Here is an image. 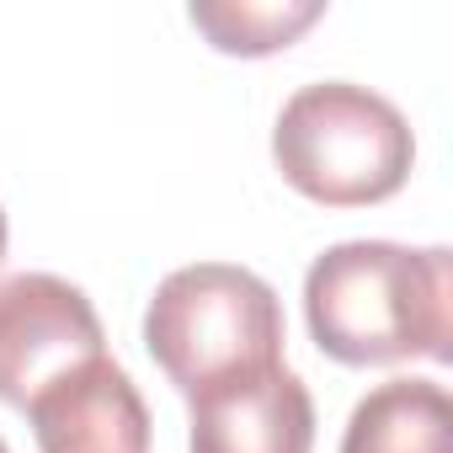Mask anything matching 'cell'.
<instances>
[{"instance_id":"6da1fadb","label":"cell","mask_w":453,"mask_h":453,"mask_svg":"<svg viewBox=\"0 0 453 453\" xmlns=\"http://www.w3.org/2000/svg\"><path fill=\"white\" fill-rule=\"evenodd\" d=\"M304 320L326 357L384 368L453 357V257L395 241H342L304 273Z\"/></svg>"},{"instance_id":"7a4b0ae2","label":"cell","mask_w":453,"mask_h":453,"mask_svg":"<svg viewBox=\"0 0 453 453\" xmlns=\"http://www.w3.org/2000/svg\"><path fill=\"white\" fill-rule=\"evenodd\" d=\"M144 347L192 400L283 363V304L251 267L197 262L155 288L144 310Z\"/></svg>"},{"instance_id":"3957f363","label":"cell","mask_w":453,"mask_h":453,"mask_svg":"<svg viewBox=\"0 0 453 453\" xmlns=\"http://www.w3.org/2000/svg\"><path fill=\"white\" fill-rule=\"evenodd\" d=\"M273 160L283 181L310 203L368 208L405 187L416 139L389 96L352 81H315L283 102Z\"/></svg>"},{"instance_id":"277c9868","label":"cell","mask_w":453,"mask_h":453,"mask_svg":"<svg viewBox=\"0 0 453 453\" xmlns=\"http://www.w3.org/2000/svg\"><path fill=\"white\" fill-rule=\"evenodd\" d=\"M107 357V331L91 299L54 273L0 283V400L27 411L65 373Z\"/></svg>"},{"instance_id":"5b68a950","label":"cell","mask_w":453,"mask_h":453,"mask_svg":"<svg viewBox=\"0 0 453 453\" xmlns=\"http://www.w3.org/2000/svg\"><path fill=\"white\" fill-rule=\"evenodd\" d=\"M187 405L192 453H315V395L288 363L203 389Z\"/></svg>"},{"instance_id":"8992f818","label":"cell","mask_w":453,"mask_h":453,"mask_svg":"<svg viewBox=\"0 0 453 453\" xmlns=\"http://www.w3.org/2000/svg\"><path fill=\"white\" fill-rule=\"evenodd\" d=\"M38 453H150V405L134 379L96 357L27 405Z\"/></svg>"},{"instance_id":"52a82bcc","label":"cell","mask_w":453,"mask_h":453,"mask_svg":"<svg viewBox=\"0 0 453 453\" xmlns=\"http://www.w3.org/2000/svg\"><path fill=\"white\" fill-rule=\"evenodd\" d=\"M342 453H453V400L432 379L368 389L342 432Z\"/></svg>"},{"instance_id":"ba28073f","label":"cell","mask_w":453,"mask_h":453,"mask_svg":"<svg viewBox=\"0 0 453 453\" xmlns=\"http://www.w3.org/2000/svg\"><path fill=\"white\" fill-rule=\"evenodd\" d=\"M192 27L208 33L219 54L262 59L288 49L310 22L326 17L320 0H192Z\"/></svg>"},{"instance_id":"9c48e42d","label":"cell","mask_w":453,"mask_h":453,"mask_svg":"<svg viewBox=\"0 0 453 453\" xmlns=\"http://www.w3.org/2000/svg\"><path fill=\"white\" fill-rule=\"evenodd\" d=\"M6 241H12V224H6V208H0V262H6Z\"/></svg>"},{"instance_id":"30bf717a","label":"cell","mask_w":453,"mask_h":453,"mask_svg":"<svg viewBox=\"0 0 453 453\" xmlns=\"http://www.w3.org/2000/svg\"><path fill=\"white\" fill-rule=\"evenodd\" d=\"M0 453H12V448H6V442H0Z\"/></svg>"}]
</instances>
